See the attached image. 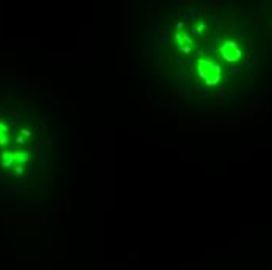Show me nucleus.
<instances>
[{"label":"nucleus","mask_w":272,"mask_h":270,"mask_svg":"<svg viewBox=\"0 0 272 270\" xmlns=\"http://www.w3.org/2000/svg\"><path fill=\"white\" fill-rule=\"evenodd\" d=\"M33 148H35V150H38V152H41V144H39V142H36L35 145H33Z\"/></svg>","instance_id":"9b49d317"},{"label":"nucleus","mask_w":272,"mask_h":270,"mask_svg":"<svg viewBox=\"0 0 272 270\" xmlns=\"http://www.w3.org/2000/svg\"><path fill=\"white\" fill-rule=\"evenodd\" d=\"M16 142H17V144H25V138H24V136H19V138L16 139Z\"/></svg>","instance_id":"1a4fd4ad"},{"label":"nucleus","mask_w":272,"mask_h":270,"mask_svg":"<svg viewBox=\"0 0 272 270\" xmlns=\"http://www.w3.org/2000/svg\"><path fill=\"white\" fill-rule=\"evenodd\" d=\"M181 52H185V53H188V52H189V47H183V49H181Z\"/></svg>","instance_id":"f8f14e48"},{"label":"nucleus","mask_w":272,"mask_h":270,"mask_svg":"<svg viewBox=\"0 0 272 270\" xmlns=\"http://www.w3.org/2000/svg\"><path fill=\"white\" fill-rule=\"evenodd\" d=\"M161 41H163V42H167V31H164L163 35H161Z\"/></svg>","instance_id":"9d476101"},{"label":"nucleus","mask_w":272,"mask_h":270,"mask_svg":"<svg viewBox=\"0 0 272 270\" xmlns=\"http://www.w3.org/2000/svg\"><path fill=\"white\" fill-rule=\"evenodd\" d=\"M199 77L206 81V84H218L220 80V67L211 59H199Z\"/></svg>","instance_id":"f257e3e1"},{"label":"nucleus","mask_w":272,"mask_h":270,"mask_svg":"<svg viewBox=\"0 0 272 270\" xmlns=\"http://www.w3.org/2000/svg\"><path fill=\"white\" fill-rule=\"evenodd\" d=\"M31 159V155L30 153H24V152H16L14 153V161L19 162V166H24L27 161Z\"/></svg>","instance_id":"7ed1b4c3"},{"label":"nucleus","mask_w":272,"mask_h":270,"mask_svg":"<svg viewBox=\"0 0 272 270\" xmlns=\"http://www.w3.org/2000/svg\"><path fill=\"white\" fill-rule=\"evenodd\" d=\"M14 164V158H8V159H3V162H2V166L3 167H10V166H13Z\"/></svg>","instance_id":"423d86ee"},{"label":"nucleus","mask_w":272,"mask_h":270,"mask_svg":"<svg viewBox=\"0 0 272 270\" xmlns=\"http://www.w3.org/2000/svg\"><path fill=\"white\" fill-rule=\"evenodd\" d=\"M219 50H220L222 58L225 59V61L233 63V61H238V59L241 58V50L238 49V45L235 44V42H231V41L222 44V45L219 47Z\"/></svg>","instance_id":"f03ea898"},{"label":"nucleus","mask_w":272,"mask_h":270,"mask_svg":"<svg viewBox=\"0 0 272 270\" xmlns=\"http://www.w3.org/2000/svg\"><path fill=\"white\" fill-rule=\"evenodd\" d=\"M20 133H22V136H27V138H28V136H31V131H30V130H25V128H22V130H20Z\"/></svg>","instance_id":"6e6552de"},{"label":"nucleus","mask_w":272,"mask_h":270,"mask_svg":"<svg viewBox=\"0 0 272 270\" xmlns=\"http://www.w3.org/2000/svg\"><path fill=\"white\" fill-rule=\"evenodd\" d=\"M39 159H41V164L42 166L47 164V153H45L44 150H41V152H39Z\"/></svg>","instance_id":"20e7f679"},{"label":"nucleus","mask_w":272,"mask_h":270,"mask_svg":"<svg viewBox=\"0 0 272 270\" xmlns=\"http://www.w3.org/2000/svg\"><path fill=\"white\" fill-rule=\"evenodd\" d=\"M6 142H8V134H3L0 138V145H6Z\"/></svg>","instance_id":"0eeeda50"},{"label":"nucleus","mask_w":272,"mask_h":270,"mask_svg":"<svg viewBox=\"0 0 272 270\" xmlns=\"http://www.w3.org/2000/svg\"><path fill=\"white\" fill-rule=\"evenodd\" d=\"M17 128H19V125H17V123H14V125H13V127H11V130H13V131H14V130H17Z\"/></svg>","instance_id":"ddd939ff"},{"label":"nucleus","mask_w":272,"mask_h":270,"mask_svg":"<svg viewBox=\"0 0 272 270\" xmlns=\"http://www.w3.org/2000/svg\"><path fill=\"white\" fill-rule=\"evenodd\" d=\"M14 175H16L17 178H20V177L24 175V167H22V166H16V167H14Z\"/></svg>","instance_id":"39448f33"}]
</instances>
